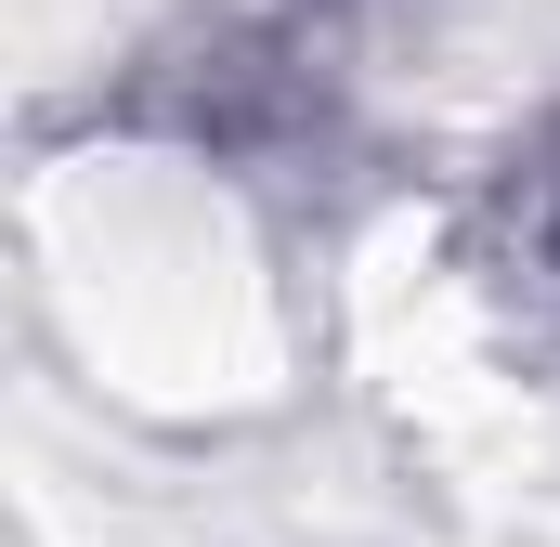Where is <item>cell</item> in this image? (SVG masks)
<instances>
[{"label":"cell","instance_id":"cell-1","mask_svg":"<svg viewBox=\"0 0 560 547\" xmlns=\"http://www.w3.org/2000/svg\"><path fill=\"white\" fill-rule=\"evenodd\" d=\"M535 261L560 274V156H548V170H535Z\"/></svg>","mask_w":560,"mask_h":547}]
</instances>
